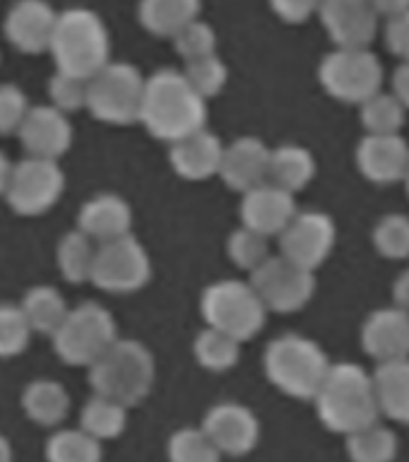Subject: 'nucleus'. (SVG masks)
Instances as JSON below:
<instances>
[{
	"label": "nucleus",
	"mask_w": 409,
	"mask_h": 462,
	"mask_svg": "<svg viewBox=\"0 0 409 462\" xmlns=\"http://www.w3.org/2000/svg\"><path fill=\"white\" fill-rule=\"evenodd\" d=\"M17 137L29 157L56 159L58 162L72 147V123L68 114L51 104L32 106Z\"/></svg>",
	"instance_id": "f3484780"
},
{
	"label": "nucleus",
	"mask_w": 409,
	"mask_h": 462,
	"mask_svg": "<svg viewBox=\"0 0 409 462\" xmlns=\"http://www.w3.org/2000/svg\"><path fill=\"white\" fill-rule=\"evenodd\" d=\"M347 455L352 462H393L397 455V436L386 426H367L347 436Z\"/></svg>",
	"instance_id": "2f4dec72"
},
{
	"label": "nucleus",
	"mask_w": 409,
	"mask_h": 462,
	"mask_svg": "<svg viewBox=\"0 0 409 462\" xmlns=\"http://www.w3.org/2000/svg\"><path fill=\"white\" fill-rule=\"evenodd\" d=\"M374 245L383 258H409V217L388 215L376 224Z\"/></svg>",
	"instance_id": "4c0bfd02"
},
{
	"label": "nucleus",
	"mask_w": 409,
	"mask_h": 462,
	"mask_svg": "<svg viewBox=\"0 0 409 462\" xmlns=\"http://www.w3.org/2000/svg\"><path fill=\"white\" fill-rule=\"evenodd\" d=\"M407 106L395 94L378 92L361 104V125L368 135H395L404 125Z\"/></svg>",
	"instance_id": "72a5a7b5"
},
{
	"label": "nucleus",
	"mask_w": 409,
	"mask_h": 462,
	"mask_svg": "<svg viewBox=\"0 0 409 462\" xmlns=\"http://www.w3.org/2000/svg\"><path fill=\"white\" fill-rule=\"evenodd\" d=\"M186 78L195 87V92L209 99V97H217V94L222 92L227 79H229V70H227V65L219 58L208 56L188 63Z\"/></svg>",
	"instance_id": "a19ab883"
},
{
	"label": "nucleus",
	"mask_w": 409,
	"mask_h": 462,
	"mask_svg": "<svg viewBox=\"0 0 409 462\" xmlns=\"http://www.w3.org/2000/svg\"><path fill=\"white\" fill-rule=\"evenodd\" d=\"M251 284L274 313H294L311 301L316 291V280L311 270L289 263L284 255L267 258L251 273Z\"/></svg>",
	"instance_id": "f8f14e48"
},
{
	"label": "nucleus",
	"mask_w": 409,
	"mask_h": 462,
	"mask_svg": "<svg viewBox=\"0 0 409 462\" xmlns=\"http://www.w3.org/2000/svg\"><path fill=\"white\" fill-rule=\"evenodd\" d=\"M270 7L284 22L299 24V22L309 20L313 13H318L321 0H270Z\"/></svg>",
	"instance_id": "c03bdc74"
},
{
	"label": "nucleus",
	"mask_w": 409,
	"mask_h": 462,
	"mask_svg": "<svg viewBox=\"0 0 409 462\" xmlns=\"http://www.w3.org/2000/svg\"><path fill=\"white\" fill-rule=\"evenodd\" d=\"M404 186H407V193H409V166H407V173H404Z\"/></svg>",
	"instance_id": "3c124183"
},
{
	"label": "nucleus",
	"mask_w": 409,
	"mask_h": 462,
	"mask_svg": "<svg viewBox=\"0 0 409 462\" xmlns=\"http://www.w3.org/2000/svg\"><path fill=\"white\" fill-rule=\"evenodd\" d=\"M20 309L32 325V330L46 335V337H53V332L63 325L70 313L65 296L49 284H36V287L27 289V294L22 296Z\"/></svg>",
	"instance_id": "bb28decb"
},
{
	"label": "nucleus",
	"mask_w": 409,
	"mask_h": 462,
	"mask_svg": "<svg viewBox=\"0 0 409 462\" xmlns=\"http://www.w3.org/2000/svg\"><path fill=\"white\" fill-rule=\"evenodd\" d=\"M152 277L150 255L135 236H121L99 244L94 260L92 284L108 294H133Z\"/></svg>",
	"instance_id": "9b49d317"
},
{
	"label": "nucleus",
	"mask_w": 409,
	"mask_h": 462,
	"mask_svg": "<svg viewBox=\"0 0 409 462\" xmlns=\"http://www.w3.org/2000/svg\"><path fill=\"white\" fill-rule=\"evenodd\" d=\"M65 188V173L56 159L24 157L13 169L5 202L14 215L42 217L56 208Z\"/></svg>",
	"instance_id": "9d476101"
},
{
	"label": "nucleus",
	"mask_w": 409,
	"mask_h": 462,
	"mask_svg": "<svg viewBox=\"0 0 409 462\" xmlns=\"http://www.w3.org/2000/svg\"><path fill=\"white\" fill-rule=\"evenodd\" d=\"M46 89H49L51 106L60 108L63 114H75L79 108H87L89 79L70 75V72L56 70L51 75Z\"/></svg>",
	"instance_id": "e433bc0d"
},
{
	"label": "nucleus",
	"mask_w": 409,
	"mask_h": 462,
	"mask_svg": "<svg viewBox=\"0 0 409 462\" xmlns=\"http://www.w3.org/2000/svg\"><path fill=\"white\" fill-rule=\"evenodd\" d=\"M270 159L273 152L258 137H238L229 147H224L219 176L231 190L248 193L263 186L270 179Z\"/></svg>",
	"instance_id": "6ab92c4d"
},
{
	"label": "nucleus",
	"mask_w": 409,
	"mask_h": 462,
	"mask_svg": "<svg viewBox=\"0 0 409 462\" xmlns=\"http://www.w3.org/2000/svg\"><path fill=\"white\" fill-rule=\"evenodd\" d=\"M46 462H101V440L82 429H60L46 440Z\"/></svg>",
	"instance_id": "7c9ffc66"
},
{
	"label": "nucleus",
	"mask_w": 409,
	"mask_h": 462,
	"mask_svg": "<svg viewBox=\"0 0 409 462\" xmlns=\"http://www.w3.org/2000/svg\"><path fill=\"white\" fill-rule=\"evenodd\" d=\"M359 171L374 183L403 180L409 166V144L395 135H367L357 147Z\"/></svg>",
	"instance_id": "412c9836"
},
{
	"label": "nucleus",
	"mask_w": 409,
	"mask_h": 462,
	"mask_svg": "<svg viewBox=\"0 0 409 462\" xmlns=\"http://www.w3.org/2000/svg\"><path fill=\"white\" fill-rule=\"evenodd\" d=\"M173 46L179 51V56L186 63L200 60V58L215 56L217 49V34L215 29L209 27L208 22L193 20L191 24L181 29L179 34L173 36Z\"/></svg>",
	"instance_id": "58836bf2"
},
{
	"label": "nucleus",
	"mask_w": 409,
	"mask_h": 462,
	"mask_svg": "<svg viewBox=\"0 0 409 462\" xmlns=\"http://www.w3.org/2000/svg\"><path fill=\"white\" fill-rule=\"evenodd\" d=\"M205 97L195 92L186 72L159 70L144 82L140 123L150 135L164 143H179L205 128L208 104Z\"/></svg>",
	"instance_id": "f257e3e1"
},
{
	"label": "nucleus",
	"mask_w": 409,
	"mask_h": 462,
	"mask_svg": "<svg viewBox=\"0 0 409 462\" xmlns=\"http://www.w3.org/2000/svg\"><path fill=\"white\" fill-rule=\"evenodd\" d=\"M393 94L409 108V60H403L393 75Z\"/></svg>",
	"instance_id": "a18cd8bd"
},
{
	"label": "nucleus",
	"mask_w": 409,
	"mask_h": 462,
	"mask_svg": "<svg viewBox=\"0 0 409 462\" xmlns=\"http://www.w3.org/2000/svg\"><path fill=\"white\" fill-rule=\"evenodd\" d=\"M371 3L378 10V14H388V17L409 10V0H371Z\"/></svg>",
	"instance_id": "de8ad7c7"
},
{
	"label": "nucleus",
	"mask_w": 409,
	"mask_h": 462,
	"mask_svg": "<svg viewBox=\"0 0 409 462\" xmlns=\"http://www.w3.org/2000/svg\"><path fill=\"white\" fill-rule=\"evenodd\" d=\"M193 352L202 368L222 374V371H229V368L237 366L238 354H241V342L227 335V332L208 325V330H202L198 339H195Z\"/></svg>",
	"instance_id": "473e14b6"
},
{
	"label": "nucleus",
	"mask_w": 409,
	"mask_h": 462,
	"mask_svg": "<svg viewBox=\"0 0 409 462\" xmlns=\"http://www.w3.org/2000/svg\"><path fill=\"white\" fill-rule=\"evenodd\" d=\"M49 53L56 60V70L89 79L111 63V36L94 10L70 7L58 14Z\"/></svg>",
	"instance_id": "7ed1b4c3"
},
{
	"label": "nucleus",
	"mask_w": 409,
	"mask_h": 462,
	"mask_svg": "<svg viewBox=\"0 0 409 462\" xmlns=\"http://www.w3.org/2000/svg\"><path fill=\"white\" fill-rule=\"evenodd\" d=\"M318 14L338 49H368L378 32V10L371 0H321Z\"/></svg>",
	"instance_id": "2eb2a0df"
},
{
	"label": "nucleus",
	"mask_w": 409,
	"mask_h": 462,
	"mask_svg": "<svg viewBox=\"0 0 409 462\" xmlns=\"http://www.w3.org/2000/svg\"><path fill=\"white\" fill-rule=\"evenodd\" d=\"M13 460H14L13 446H10V440L0 433V462H13Z\"/></svg>",
	"instance_id": "8fccbe9b"
},
{
	"label": "nucleus",
	"mask_w": 409,
	"mask_h": 462,
	"mask_svg": "<svg viewBox=\"0 0 409 462\" xmlns=\"http://www.w3.org/2000/svg\"><path fill=\"white\" fill-rule=\"evenodd\" d=\"M27 94L17 85H0V135H17L29 114Z\"/></svg>",
	"instance_id": "79ce46f5"
},
{
	"label": "nucleus",
	"mask_w": 409,
	"mask_h": 462,
	"mask_svg": "<svg viewBox=\"0 0 409 462\" xmlns=\"http://www.w3.org/2000/svg\"><path fill=\"white\" fill-rule=\"evenodd\" d=\"M94 260H97V245L85 231H68L56 248V263L60 277L70 284H82L92 280Z\"/></svg>",
	"instance_id": "c85d7f7f"
},
{
	"label": "nucleus",
	"mask_w": 409,
	"mask_h": 462,
	"mask_svg": "<svg viewBox=\"0 0 409 462\" xmlns=\"http://www.w3.org/2000/svg\"><path fill=\"white\" fill-rule=\"evenodd\" d=\"M20 404L29 421L51 429V426L63 424L65 417H68L70 395L63 388V383L51 381V378H36V381L24 385Z\"/></svg>",
	"instance_id": "b1692460"
},
{
	"label": "nucleus",
	"mask_w": 409,
	"mask_h": 462,
	"mask_svg": "<svg viewBox=\"0 0 409 462\" xmlns=\"http://www.w3.org/2000/svg\"><path fill=\"white\" fill-rule=\"evenodd\" d=\"M200 309L209 328L227 332L238 342L256 337L267 318V306L253 284L237 280L209 284L202 294Z\"/></svg>",
	"instance_id": "423d86ee"
},
{
	"label": "nucleus",
	"mask_w": 409,
	"mask_h": 462,
	"mask_svg": "<svg viewBox=\"0 0 409 462\" xmlns=\"http://www.w3.org/2000/svg\"><path fill=\"white\" fill-rule=\"evenodd\" d=\"M87 378L97 395L133 407L150 395L154 383V356L137 339H116L89 366Z\"/></svg>",
	"instance_id": "20e7f679"
},
{
	"label": "nucleus",
	"mask_w": 409,
	"mask_h": 462,
	"mask_svg": "<svg viewBox=\"0 0 409 462\" xmlns=\"http://www.w3.org/2000/svg\"><path fill=\"white\" fill-rule=\"evenodd\" d=\"M386 46L397 58L409 60V10L393 14L386 24Z\"/></svg>",
	"instance_id": "37998d69"
},
{
	"label": "nucleus",
	"mask_w": 409,
	"mask_h": 462,
	"mask_svg": "<svg viewBox=\"0 0 409 462\" xmlns=\"http://www.w3.org/2000/svg\"><path fill=\"white\" fill-rule=\"evenodd\" d=\"M58 14L46 0H14L3 20V34L20 53L39 56L51 49Z\"/></svg>",
	"instance_id": "4468645a"
},
{
	"label": "nucleus",
	"mask_w": 409,
	"mask_h": 462,
	"mask_svg": "<svg viewBox=\"0 0 409 462\" xmlns=\"http://www.w3.org/2000/svg\"><path fill=\"white\" fill-rule=\"evenodd\" d=\"M316 176V162L311 157V152L299 144H282L273 150L270 159V180L274 186L284 188L289 193L302 190Z\"/></svg>",
	"instance_id": "cd10ccee"
},
{
	"label": "nucleus",
	"mask_w": 409,
	"mask_h": 462,
	"mask_svg": "<svg viewBox=\"0 0 409 462\" xmlns=\"http://www.w3.org/2000/svg\"><path fill=\"white\" fill-rule=\"evenodd\" d=\"M144 82L147 79L135 65L111 60L94 78H89L87 111L97 121L111 125H128L140 121Z\"/></svg>",
	"instance_id": "6e6552de"
},
{
	"label": "nucleus",
	"mask_w": 409,
	"mask_h": 462,
	"mask_svg": "<svg viewBox=\"0 0 409 462\" xmlns=\"http://www.w3.org/2000/svg\"><path fill=\"white\" fill-rule=\"evenodd\" d=\"M202 431L208 433L222 455L241 457L258 446V417L238 402L215 404L202 419Z\"/></svg>",
	"instance_id": "dca6fc26"
},
{
	"label": "nucleus",
	"mask_w": 409,
	"mask_h": 462,
	"mask_svg": "<svg viewBox=\"0 0 409 462\" xmlns=\"http://www.w3.org/2000/svg\"><path fill=\"white\" fill-rule=\"evenodd\" d=\"M296 217L294 193L274 183H263L244 193L241 219L244 226L258 231L263 236H280Z\"/></svg>",
	"instance_id": "a211bd4d"
},
{
	"label": "nucleus",
	"mask_w": 409,
	"mask_h": 462,
	"mask_svg": "<svg viewBox=\"0 0 409 462\" xmlns=\"http://www.w3.org/2000/svg\"><path fill=\"white\" fill-rule=\"evenodd\" d=\"M169 462H219L222 450L212 443L208 433L200 429H181L169 439L166 446Z\"/></svg>",
	"instance_id": "f704fd0d"
},
{
	"label": "nucleus",
	"mask_w": 409,
	"mask_h": 462,
	"mask_svg": "<svg viewBox=\"0 0 409 462\" xmlns=\"http://www.w3.org/2000/svg\"><path fill=\"white\" fill-rule=\"evenodd\" d=\"M325 92L347 104H364L383 87V65L368 49H338L318 70Z\"/></svg>",
	"instance_id": "1a4fd4ad"
},
{
	"label": "nucleus",
	"mask_w": 409,
	"mask_h": 462,
	"mask_svg": "<svg viewBox=\"0 0 409 462\" xmlns=\"http://www.w3.org/2000/svg\"><path fill=\"white\" fill-rule=\"evenodd\" d=\"M130 226H133V209L121 195L99 193L79 208L78 229L85 231L97 244L128 236Z\"/></svg>",
	"instance_id": "5701e85b"
},
{
	"label": "nucleus",
	"mask_w": 409,
	"mask_h": 462,
	"mask_svg": "<svg viewBox=\"0 0 409 462\" xmlns=\"http://www.w3.org/2000/svg\"><path fill=\"white\" fill-rule=\"evenodd\" d=\"M128 426V407L94 393L79 411V429L97 440L118 439Z\"/></svg>",
	"instance_id": "c756f323"
},
{
	"label": "nucleus",
	"mask_w": 409,
	"mask_h": 462,
	"mask_svg": "<svg viewBox=\"0 0 409 462\" xmlns=\"http://www.w3.org/2000/svg\"><path fill=\"white\" fill-rule=\"evenodd\" d=\"M374 388L381 414L397 424H409V359L378 364Z\"/></svg>",
	"instance_id": "393cba45"
},
{
	"label": "nucleus",
	"mask_w": 409,
	"mask_h": 462,
	"mask_svg": "<svg viewBox=\"0 0 409 462\" xmlns=\"http://www.w3.org/2000/svg\"><path fill=\"white\" fill-rule=\"evenodd\" d=\"M263 366L267 381L280 393L296 400H313L332 364L313 339L282 335L267 345Z\"/></svg>",
	"instance_id": "39448f33"
},
{
	"label": "nucleus",
	"mask_w": 409,
	"mask_h": 462,
	"mask_svg": "<svg viewBox=\"0 0 409 462\" xmlns=\"http://www.w3.org/2000/svg\"><path fill=\"white\" fill-rule=\"evenodd\" d=\"M200 13V0H140L137 17L150 34L154 36H173L181 29L198 20Z\"/></svg>",
	"instance_id": "a878e982"
},
{
	"label": "nucleus",
	"mask_w": 409,
	"mask_h": 462,
	"mask_svg": "<svg viewBox=\"0 0 409 462\" xmlns=\"http://www.w3.org/2000/svg\"><path fill=\"white\" fill-rule=\"evenodd\" d=\"M393 299H395V306L409 310V270H404V273L395 280V287H393Z\"/></svg>",
	"instance_id": "49530a36"
},
{
	"label": "nucleus",
	"mask_w": 409,
	"mask_h": 462,
	"mask_svg": "<svg viewBox=\"0 0 409 462\" xmlns=\"http://www.w3.org/2000/svg\"><path fill=\"white\" fill-rule=\"evenodd\" d=\"M14 164L7 159V154L0 150V198H5L7 186H10V179H13Z\"/></svg>",
	"instance_id": "09e8293b"
},
{
	"label": "nucleus",
	"mask_w": 409,
	"mask_h": 462,
	"mask_svg": "<svg viewBox=\"0 0 409 462\" xmlns=\"http://www.w3.org/2000/svg\"><path fill=\"white\" fill-rule=\"evenodd\" d=\"M118 339L114 316L104 306L85 301L70 309L63 325L53 332V349L68 366H92Z\"/></svg>",
	"instance_id": "0eeeda50"
},
{
	"label": "nucleus",
	"mask_w": 409,
	"mask_h": 462,
	"mask_svg": "<svg viewBox=\"0 0 409 462\" xmlns=\"http://www.w3.org/2000/svg\"><path fill=\"white\" fill-rule=\"evenodd\" d=\"M227 251H229V258L237 263L238 267L244 270H256L258 265H263L270 255H267V236L258 234V231L248 229V226H241L229 236V244H227Z\"/></svg>",
	"instance_id": "ea45409f"
},
{
	"label": "nucleus",
	"mask_w": 409,
	"mask_h": 462,
	"mask_svg": "<svg viewBox=\"0 0 409 462\" xmlns=\"http://www.w3.org/2000/svg\"><path fill=\"white\" fill-rule=\"evenodd\" d=\"M313 402L325 429L342 436L378 424L381 417L374 375H368L359 364L347 361L332 364Z\"/></svg>",
	"instance_id": "f03ea898"
},
{
	"label": "nucleus",
	"mask_w": 409,
	"mask_h": 462,
	"mask_svg": "<svg viewBox=\"0 0 409 462\" xmlns=\"http://www.w3.org/2000/svg\"><path fill=\"white\" fill-rule=\"evenodd\" d=\"M361 345L378 364L409 359V310L378 309L361 328Z\"/></svg>",
	"instance_id": "aec40b11"
},
{
	"label": "nucleus",
	"mask_w": 409,
	"mask_h": 462,
	"mask_svg": "<svg viewBox=\"0 0 409 462\" xmlns=\"http://www.w3.org/2000/svg\"><path fill=\"white\" fill-rule=\"evenodd\" d=\"M32 332L20 303H0V359L20 356L29 346Z\"/></svg>",
	"instance_id": "c9c22d12"
},
{
	"label": "nucleus",
	"mask_w": 409,
	"mask_h": 462,
	"mask_svg": "<svg viewBox=\"0 0 409 462\" xmlns=\"http://www.w3.org/2000/svg\"><path fill=\"white\" fill-rule=\"evenodd\" d=\"M224 157L222 140L209 133V130H198L193 135L183 137L172 144L169 162L173 171L186 180H205L212 176H219Z\"/></svg>",
	"instance_id": "4be33fe9"
},
{
	"label": "nucleus",
	"mask_w": 409,
	"mask_h": 462,
	"mask_svg": "<svg viewBox=\"0 0 409 462\" xmlns=\"http://www.w3.org/2000/svg\"><path fill=\"white\" fill-rule=\"evenodd\" d=\"M332 245H335V222L323 212H296L287 229L280 234L282 255L311 273L318 265H323Z\"/></svg>",
	"instance_id": "ddd939ff"
}]
</instances>
